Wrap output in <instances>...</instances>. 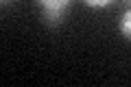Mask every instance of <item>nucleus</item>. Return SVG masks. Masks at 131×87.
Masks as SVG:
<instances>
[{"label":"nucleus","mask_w":131,"mask_h":87,"mask_svg":"<svg viewBox=\"0 0 131 87\" xmlns=\"http://www.w3.org/2000/svg\"><path fill=\"white\" fill-rule=\"evenodd\" d=\"M72 0H37V5L42 7V13H44V20L50 24H57L63 20V13L66 9L70 7Z\"/></svg>","instance_id":"obj_1"},{"label":"nucleus","mask_w":131,"mask_h":87,"mask_svg":"<svg viewBox=\"0 0 131 87\" xmlns=\"http://www.w3.org/2000/svg\"><path fill=\"white\" fill-rule=\"evenodd\" d=\"M120 33L131 41V9L120 18Z\"/></svg>","instance_id":"obj_2"},{"label":"nucleus","mask_w":131,"mask_h":87,"mask_svg":"<svg viewBox=\"0 0 131 87\" xmlns=\"http://www.w3.org/2000/svg\"><path fill=\"white\" fill-rule=\"evenodd\" d=\"M88 7H92V9H103V7H107L109 2H114V0H83Z\"/></svg>","instance_id":"obj_3"},{"label":"nucleus","mask_w":131,"mask_h":87,"mask_svg":"<svg viewBox=\"0 0 131 87\" xmlns=\"http://www.w3.org/2000/svg\"><path fill=\"white\" fill-rule=\"evenodd\" d=\"M125 2H129V5H131V0H125Z\"/></svg>","instance_id":"obj_4"},{"label":"nucleus","mask_w":131,"mask_h":87,"mask_svg":"<svg viewBox=\"0 0 131 87\" xmlns=\"http://www.w3.org/2000/svg\"><path fill=\"white\" fill-rule=\"evenodd\" d=\"M2 2H9V0H2Z\"/></svg>","instance_id":"obj_5"}]
</instances>
